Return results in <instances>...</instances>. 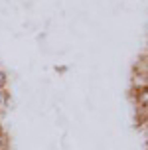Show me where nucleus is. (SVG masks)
Returning <instances> with one entry per match:
<instances>
[{
  "label": "nucleus",
  "instance_id": "obj_1",
  "mask_svg": "<svg viewBox=\"0 0 148 150\" xmlns=\"http://www.w3.org/2000/svg\"><path fill=\"white\" fill-rule=\"evenodd\" d=\"M136 101H138L140 107L148 109V87L146 89H138V93H136Z\"/></svg>",
  "mask_w": 148,
  "mask_h": 150
},
{
  "label": "nucleus",
  "instance_id": "obj_4",
  "mask_svg": "<svg viewBox=\"0 0 148 150\" xmlns=\"http://www.w3.org/2000/svg\"><path fill=\"white\" fill-rule=\"evenodd\" d=\"M4 140H6V138H4V134L0 132V150H4Z\"/></svg>",
  "mask_w": 148,
  "mask_h": 150
},
{
  "label": "nucleus",
  "instance_id": "obj_2",
  "mask_svg": "<svg viewBox=\"0 0 148 150\" xmlns=\"http://www.w3.org/2000/svg\"><path fill=\"white\" fill-rule=\"evenodd\" d=\"M8 103H10V95H8L6 87H0V112H2V111H6Z\"/></svg>",
  "mask_w": 148,
  "mask_h": 150
},
{
  "label": "nucleus",
  "instance_id": "obj_3",
  "mask_svg": "<svg viewBox=\"0 0 148 150\" xmlns=\"http://www.w3.org/2000/svg\"><path fill=\"white\" fill-rule=\"evenodd\" d=\"M6 83H8V77H6V73L0 69V87H6Z\"/></svg>",
  "mask_w": 148,
  "mask_h": 150
}]
</instances>
